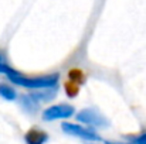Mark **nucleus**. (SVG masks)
Listing matches in <instances>:
<instances>
[{
  "instance_id": "f257e3e1",
  "label": "nucleus",
  "mask_w": 146,
  "mask_h": 144,
  "mask_svg": "<svg viewBox=\"0 0 146 144\" xmlns=\"http://www.w3.org/2000/svg\"><path fill=\"white\" fill-rule=\"evenodd\" d=\"M6 76L9 78L10 82L27 88V89H50V88H55L60 79V74H51V75H44V76H24L23 74H20L19 71L10 68L6 72Z\"/></svg>"
},
{
  "instance_id": "f03ea898",
  "label": "nucleus",
  "mask_w": 146,
  "mask_h": 144,
  "mask_svg": "<svg viewBox=\"0 0 146 144\" xmlns=\"http://www.w3.org/2000/svg\"><path fill=\"white\" fill-rule=\"evenodd\" d=\"M77 120L84 123V124H88V126H92V127H98V129H104V127H108L109 126V122L108 119L99 113L95 109H82L80 113H77Z\"/></svg>"
},
{
  "instance_id": "7ed1b4c3",
  "label": "nucleus",
  "mask_w": 146,
  "mask_h": 144,
  "mask_svg": "<svg viewBox=\"0 0 146 144\" xmlns=\"http://www.w3.org/2000/svg\"><path fill=\"white\" fill-rule=\"evenodd\" d=\"M75 109L74 106L68 105V103H60V105H54L47 107L43 112V119L46 122H52V120H58V119H68L71 116H74Z\"/></svg>"
},
{
  "instance_id": "20e7f679",
  "label": "nucleus",
  "mask_w": 146,
  "mask_h": 144,
  "mask_svg": "<svg viewBox=\"0 0 146 144\" xmlns=\"http://www.w3.org/2000/svg\"><path fill=\"white\" fill-rule=\"evenodd\" d=\"M61 129H62L64 133H67V134H70V136H74V137H80V139L87 140V141H101V140H102L94 130H90V129L82 127V126H80V124L62 123V124H61Z\"/></svg>"
},
{
  "instance_id": "39448f33",
  "label": "nucleus",
  "mask_w": 146,
  "mask_h": 144,
  "mask_svg": "<svg viewBox=\"0 0 146 144\" xmlns=\"http://www.w3.org/2000/svg\"><path fill=\"white\" fill-rule=\"evenodd\" d=\"M24 141L26 144H46L48 141V134L41 129L33 127L24 134Z\"/></svg>"
},
{
  "instance_id": "423d86ee",
  "label": "nucleus",
  "mask_w": 146,
  "mask_h": 144,
  "mask_svg": "<svg viewBox=\"0 0 146 144\" xmlns=\"http://www.w3.org/2000/svg\"><path fill=\"white\" fill-rule=\"evenodd\" d=\"M0 97H3L4 100L11 102V100L17 99V92L11 86H9L6 84H0Z\"/></svg>"
},
{
  "instance_id": "0eeeda50",
  "label": "nucleus",
  "mask_w": 146,
  "mask_h": 144,
  "mask_svg": "<svg viewBox=\"0 0 146 144\" xmlns=\"http://www.w3.org/2000/svg\"><path fill=\"white\" fill-rule=\"evenodd\" d=\"M21 105L24 106V109H27L29 112H34L38 107V102L31 95H24L21 97Z\"/></svg>"
},
{
  "instance_id": "6e6552de",
  "label": "nucleus",
  "mask_w": 146,
  "mask_h": 144,
  "mask_svg": "<svg viewBox=\"0 0 146 144\" xmlns=\"http://www.w3.org/2000/svg\"><path fill=\"white\" fill-rule=\"evenodd\" d=\"M106 144H119V143H109V141H106ZM126 144H146V134H142V136L136 137L133 141L126 143Z\"/></svg>"
},
{
  "instance_id": "1a4fd4ad",
  "label": "nucleus",
  "mask_w": 146,
  "mask_h": 144,
  "mask_svg": "<svg viewBox=\"0 0 146 144\" xmlns=\"http://www.w3.org/2000/svg\"><path fill=\"white\" fill-rule=\"evenodd\" d=\"M10 69V66L9 65H6L4 62H3V59H1V57H0V74H4L6 75V72Z\"/></svg>"
}]
</instances>
